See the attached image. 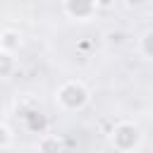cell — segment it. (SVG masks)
<instances>
[{"instance_id":"1","label":"cell","mask_w":153,"mask_h":153,"mask_svg":"<svg viewBox=\"0 0 153 153\" xmlns=\"http://www.w3.org/2000/svg\"><path fill=\"white\" fill-rule=\"evenodd\" d=\"M57 103L65 110H81L88 103V91L81 81H65L57 88Z\"/></svg>"},{"instance_id":"2","label":"cell","mask_w":153,"mask_h":153,"mask_svg":"<svg viewBox=\"0 0 153 153\" xmlns=\"http://www.w3.org/2000/svg\"><path fill=\"white\" fill-rule=\"evenodd\" d=\"M139 141H141V134H139V129H136L131 122H120V124L112 129V143H115V148H117L120 153L134 151V148L139 146Z\"/></svg>"},{"instance_id":"3","label":"cell","mask_w":153,"mask_h":153,"mask_svg":"<svg viewBox=\"0 0 153 153\" xmlns=\"http://www.w3.org/2000/svg\"><path fill=\"white\" fill-rule=\"evenodd\" d=\"M65 10L74 19H88L98 10V5H96V0H65Z\"/></svg>"},{"instance_id":"4","label":"cell","mask_w":153,"mask_h":153,"mask_svg":"<svg viewBox=\"0 0 153 153\" xmlns=\"http://www.w3.org/2000/svg\"><path fill=\"white\" fill-rule=\"evenodd\" d=\"M38 153H60V148H62V141L57 139V136H53V134H43L41 139H38Z\"/></svg>"},{"instance_id":"5","label":"cell","mask_w":153,"mask_h":153,"mask_svg":"<svg viewBox=\"0 0 153 153\" xmlns=\"http://www.w3.org/2000/svg\"><path fill=\"white\" fill-rule=\"evenodd\" d=\"M19 45H22V36H19L17 31H5V33L0 36V48H2V50L14 53Z\"/></svg>"},{"instance_id":"6","label":"cell","mask_w":153,"mask_h":153,"mask_svg":"<svg viewBox=\"0 0 153 153\" xmlns=\"http://www.w3.org/2000/svg\"><path fill=\"white\" fill-rule=\"evenodd\" d=\"M12 69H14V57H12V53L0 48V79L10 76V74H12Z\"/></svg>"},{"instance_id":"7","label":"cell","mask_w":153,"mask_h":153,"mask_svg":"<svg viewBox=\"0 0 153 153\" xmlns=\"http://www.w3.org/2000/svg\"><path fill=\"white\" fill-rule=\"evenodd\" d=\"M141 53L146 57H153V31L143 33V38H141Z\"/></svg>"},{"instance_id":"8","label":"cell","mask_w":153,"mask_h":153,"mask_svg":"<svg viewBox=\"0 0 153 153\" xmlns=\"http://www.w3.org/2000/svg\"><path fill=\"white\" fill-rule=\"evenodd\" d=\"M10 143H12V134L5 124H0V148H7Z\"/></svg>"},{"instance_id":"9","label":"cell","mask_w":153,"mask_h":153,"mask_svg":"<svg viewBox=\"0 0 153 153\" xmlns=\"http://www.w3.org/2000/svg\"><path fill=\"white\" fill-rule=\"evenodd\" d=\"M96 5H98V7H103V10H108V7H112V5H115V0H96Z\"/></svg>"}]
</instances>
